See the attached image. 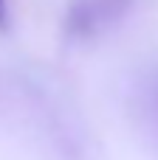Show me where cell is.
<instances>
[{
  "label": "cell",
  "instance_id": "obj_1",
  "mask_svg": "<svg viewBox=\"0 0 158 160\" xmlns=\"http://www.w3.org/2000/svg\"><path fill=\"white\" fill-rule=\"evenodd\" d=\"M8 28V8H6V0H0V31Z\"/></svg>",
  "mask_w": 158,
  "mask_h": 160
}]
</instances>
